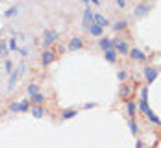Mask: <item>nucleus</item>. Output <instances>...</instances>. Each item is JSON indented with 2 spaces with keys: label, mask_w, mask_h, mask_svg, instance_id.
Listing matches in <instances>:
<instances>
[{
  "label": "nucleus",
  "mask_w": 161,
  "mask_h": 148,
  "mask_svg": "<svg viewBox=\"0 0 161 148\" xmlns=\"http://www.w3.org/2000/svg\"><path fill=\"white\" fill-rule=\"evenodd\" d=\"M56 41H58V32H56V30L45 32V35H43V45H45V47H50V45L56 43Z\"/></svg>",
  "instance_id": "obj_1"
},
{
  "label": "nucleus",
  "mask_w": 161,
  "mask_h": 148,
  "mask_svg": "<svg viewBox=\"0 0 161 148\" xmlns=\"http://www.w3.org/2000/svg\"><path fill=\"white\" fill-rule=\"evenodd\" d=\"M145 78H146V82L148 83H152L156 78H158V70H156L154 67H146L145 69Z\"/></svg>",
  "instance_id": "obj_2"
},
{
  "label": "nucleus",
  "mask_w": 161,
  "mask_h": 148,
  "mask_svg": "<svg viewBox=\"0 0 161 148\" xmlns=\"http://www.w3.org/2000/svg\"><path fill=\"white\" fill-rule=\"evenodd\" d=\"M19 78H20V76H19V72H15V70H11V72H9V83H8V91H9V93L15 89L17 80H19Z\"/></svg>",
  "instance_id": "obj_3"
},
{
  "label": "nucleus",
  "mask_w": 161,
  "mask_h": 148,
  "mask_svg": "<svg viewBox=\"0 0 161 148\" xmlns=\"http://www.w3.org/2000/svg\"><path fill=\"white\" fill-rule=\"evenodd\" d=\"M148 9H150V6H148V4H139V6L133 9V15H135V17H143V15L148 13Z\"/></svg>",
  "instance_id": "obj_4"
},
{
  "label": "nucleus",
  "mask_w": 161,
  "mask_h": 148,
  "mask_svg": "<svg viewBox=\"0 0 161 148\" xmlns=\"http://www.w3.org/2000/svg\"><path fill=\"white\" fill-rule=\"evenodd\" d=\"M113 47L117 52H120V54H128V45H126V41H113Z\"/></svg>",
  "instance_id": "obj_5"
},
{
  "label": "nucleus",
  "mask_w": 161,
  "mask_h": 148,
  "mask_svg": "<svg viewBox=\"0 0 161 148\" xmlns=\"http://www.w3.org/2000/svg\"><path fill=\"white\" fill-rule=\"evenodd\" d=\"M87 30H89V33H91V35H95V37H100V35L104 33V28H102V26H98L97 22H93Z\"/></svg>",
  "instance_id": "obj_6"
},
{
  "label": "nucleus",
  "mask_w": 161,
  "mask_h": 148,
  "mask_svg": "<svg viewBox=\"0 0 161 148\" xmlns=\"http://www.w3.org/2000/svg\"><path fill=\"white\" fill-rule=\"evenodd\" d=\"M91 24H93V11L87 8V9L83 11V26H85V28H89Z\"/></svg>",
  "instance_id": "obj_7"
},
{
  "label": "nucleus",
  "mask_w": 161,
  "mask_h": 148,
  "mask_svg": "<svg viewBox=\"0 0 161 148\" xmlns=\"http://www.w3.org/2000/svg\"><path fill=\"white\" fill-rule=\"evenodd\" d=\"M41 61H43V65H50V63L54 61V52L45 50V52H43V56H41Z\"/></svg>",
  "instance_id": "obj_8"
},
{
  "label": "nucleus",
  "mask_w": 161,
  "mask_h": 148,
  "mask_svg": "<svg viewBox=\"0 0 161 148\" xmlns=\"http://www.w3.org/2000/svg\"><path fill=\"white\" fill-rule=\"evenodd\" d=\"M93 22H97L98 26H102V28L109 26V20H108L104 15H93Z\"/></svg>",
  "instance_id": "obj_9"
},
{
  "label": "nucleus",
  "mask_w": 161,
  "mask_h": 148,
  "mask_svg": "<svg viewBox=\"0 0 161 148\" xmlns=\"http://www.w3.org/2000/svg\"><path fill=\"white\" fill-rule=\"evenodd\" d=\"M81 45H83V43H81L80 37H72V39H70V43H69V50H80Z\"/></svg>",
  "instance_id": "obj_10"
},
{
  "label": "nucleus",
  "mask_w": 161,
  "mask_h": 148,
  "mask_svg": "<svg viewBox=\"0 0 161 148\" xmlns=\"http://www.w3.org/2000/svg\"><path fill=\"white\" fill-rule=\"evenodd\" d=\"M130 56L135 59V61H145L146 58H145V54L141 52V50H137V48H133V50H130Z\"/></svg>",
  "instance_id": "obj_11"
},
{
  "label": "nucleus",
  "mask_w": 161,
  "mask_h": 148,
  "mask_svg": "<svg viewBox=\"0 0 161 148\" xmlns=\"http://www.w3.org/2000/svg\"><path fill=\"white\" fill-rule=\"evenodd\" d=\"M98 45H100V48H102V50H109V48H113V41H111V39H108V37L100 39V41H98Z\"/></svg>",
  "instance_id": "obj_12"
},
{
  "label": "nucleus",
  "mask_w": 161,
  "mask_h": 148,
  "mask_svg": "<svg viewBox=\"0 0 161 148\" xmlns=\"http://www.w3.org/2000/svg\"><path fill=\"white\" fill-rule=\"evenodd\" d=\"M104 54H106V59H108L109 63H115V61H117V50H113V48L104 50Z\"/></svg>",
  "instance_id": "obj_13"
},
{
  "label": "nucleus",
  "mask_w": 161,
  "mask_h": 148,
  "mask_svg": "<svg viewBox=\"0 0 161 148\" xmlns=\"http://www.w3.org/2000/svg\"><path fill=\"white\" fill-rule=\"evenodd\" d=\"M146 117H148V120H150V122H152V124H161L159 117L156 115V113H154V111H152V109H150V111H148V113H146Z\"/></svg>",
  "instance_id": "obj_14"
},
{
  "label": "nucleus",
  "mask_w": 161,
  "mask_h": 148,
  "mask_svg": "<svg viewBox=\"0 0 161 148\" xmlns=\"http://www.w3.org/2000/svg\"><path fill=\"white\" fill-rule=\"evenodd\" d=\"M130 93H131V89H130L128 85H122V87H120V91H119V96H120V98H128Z\"/></svg>",
  "instance_id": "obj_15"
},
{
  "label": "nucleus",
  "mask_w": 161,
  "mask_h": 148,
  "mask_svg": "<svg viewBox=\"0 0 161 148\" xmlns=\"http://www.w3.org/2000/svg\"><path fill=\"white\" fill-rule=\"evenodd\" d=\"M139 107H141V111H143V113H148V111H150V107H148V102H146V98H141L139 100Z\"/></svg>",
  "instance_id": "obj_16"
},
{
  "label": "nucleus",
  "mask_w": 161,
  "mask_h": 148,
  "mask_svg": "<svg viewBox=\"0 0 161 148\" xmlns=\"http://www.w3.org/2000/svg\"><path fill=\"white\" fill-rule=\"evenodd\" d=\"M126 24H128L126 20H119V22H115V24H113V30H115V32H120V30H124V28H126Z\"/></svg>",
  "instance_id": "obj_17"
},
{
  "label": "nucleus",
  "mask_w": 161,
  "mask_h": 148,
  "mask_svg": "<svg viewBox=\"0 0 161 148\" xmlns=\"http://www.w3.org/2000/svg\"><path fill=\"white\" fill-rule=\"evenodd\" d=\"M76 109H67V111H63V117L61 118H65V120H69V118H72V117H76Z\"/></svg>",
  "instance_id": "obj_18"
},
{
  "label": "nucleus",
  "mask_w": 161,
  "mask_h": 148,
  "mask_svg": "<svg viewBox=\"0 0 161 148\" xmlns=\"http://www.w3.org/2000/svg\"><path fill=\"white\" fill-rule=\"evenodd\" d=\"M28 107H30V102L28 100H20L19 102V111H28Z\"/></svg>",
  "instance_id": "obj_19"
},
{
  "label": "nucleus",
  "mask_w": 161,
  "mask_h": 148,
  "mask_svg": "<svg viewBox=\"0 0 161 148\" xmlns=\"http://www.w3.org/2000/svg\"><path fill=\"white\" fill-rule=\"evenodd\" d=\"M30 98H32V102H35V104H41V102L45 100V96H43L41 93H35V95H32Z\"/></svg>",
  "instance_id": "obj_20"
},
{
  "label": "nucleus",
  "mask_w": 161,
  "mask_h": 148,
  "mask_svg": "<svg viewBox=\"0 0 161 148\" xmlns=\"http://www.w3.org/2000/svg\"><path fill=\"white\" fill-rule=\"evenodd\" d=\"M26 91H28V95H30V96H32V95H35V93H39V87H37V85H35V83H30V85H28V89H26Z\"/></svg>",
  "instance_id": "obj_21"
},
{
  "label": "nucleus",
  "mask_w": 161,
  "mask_h": 148,
  "mask_svg": "<svg viewBox=\"0 0 161 148\" xmlns=\"http://www.w3.org/2000/svg\"><path fill=\"white\" fill-rule=\"evenodd\" d=\"M32 115L35 117V118H41V117H43V109H41L39 106H35V107L32 109Z\"/></svg>",
  "instance_id": "obj_22"
},
{
  "label": "nucleus",
  "mask_w": 161,
  "mask_h": 148,
  "mask_svg": "<svg viewBox=\"0 0 161 148\" xmlns=\"http://www.w3.org/2000/svg\"><path fill=\"white\" fill-rule=\"evenodd\" d=\"M135 111H137V106H135V102H128V113L133 117V115H135Z\"/></svg>",
  "instance_id": "obj_23"
},
{
  "label": "nucleus",
  "mask_w": 161,
  "mask_h": 148,
  "mask_svg": "<svg viewBox=\"0 0 161 148\" xmlns=\"http://www.w3.org/2000/svg\"><path fill=\"white\" fill-rule=\"evenodd\" d=\"M128 126H130V132H131L133 135H135V133H137V130H139V128H137V124H135L133 120H130V122H128Z\"/></svg>",
  "instance_id": "obj_24"
},
{
  "label": "nucleus",
  "mask_w": 161,
  "mask_h": 148,
  "mask_svg": "<svg viewBox=\"0 0 161 148\" xmlns=\"http://www.w3.org/2000/svg\"><path fill=\"white\" fill-rule=\"evenodd\" d=\"M6 17H13V15H17V8H9L6 13H4Z\"/></svg>",
  "instance_id": "obj_25"
},
{
  "label": "nucleus",
  "mask_w": 161,
  "mask_h": 148,
  "mask_svg": "<svg viewBox=\"0 0 161 148\" xmlns=\"http://www.w3.org/2000/svg\"><path fill=\"white\" fill-rule=\"evenodd\" d=\"M9 48H11V50H19V45H17V39H15V37L9 41Z\"/></svg>",
  "instance_id": "obj_26"
},
{
  "label": "nucleus",
  "mask_w": 161,
  "mask_h": 148,
  "mask_svg": "<svg viewBox=\"0 0 161 148\" xmlns=\"http://www.w3.org/2000/svg\"><path fill=\"white\" fill-rule=\"evenodd\" d=\"M0 54H2V56H8V47H6V43H0Z\"/></svg>",
  "instance_id": "obj_27"
},
{
  "label": "nucleus",
  "mask_w": 161,
  "mask_h": 148,
  "mask_svg": "<svg viewBox=\"0 0 161 148\" xmlns=\"http://www.w3.org/2000/svg\"><path fill=\"white\" fill-rule=\"evenodd\" d=\"M126 78H128V72H126V70H120V72H119V80H120V82H124Z\"/></svg>",
  "instance_id": "obj_28"
},
{
  "label": "nucleus",
  "mask_w": 161,
  "mask_h": 148,
  "mask_svg": "<svg viewBox=\"0 0 161 148\" xmlns=\"http://www.w3.org/2000/svg\"><path fill=\"white\" fill-rule=\"evenodd\" d=\"M6 70H8V72H11V70H13V65H11V61H9V59L6 61Z\"/></svg>",
  "instance_id": "obj_29"
},
{
  "label": "nucleus",
  "mask_w": 161,
  "mask_h": 148,
  "mask_svg": "<svg viewBox=\"0 0 161 148\" xmlns=\"http://www.w3.org/2000/svg\"><path fill=\"white\" fill-rule=\"evenodd\" d=\"M117 6H119V8H124V6H126V0H117Z\"/></svg>",
  "instance_id": "obj_30"
},
{
  "label": "nucleus",
  "mask_w": 161,
  "mask_h": 148,
  "mask_svg": "<svg viewBox=\"0 0 161 148\" xmlns=\"http://www.w3.org/2000/svg\"><path fill=\"white\" fill-rule=\"evenodd\" d=\"M83 107H85V109H93V107H95V104H85Z\"/></svg>",
  "instance_id": "obj_31"
},
{
  "label": "nucleus",
  "mask_w": 161,
  "mask_h": 148,
  "mask_svg": "<svg viewBox=\"0 0 161 148\" xmlns=\"http://www.w3.org/2000/svg\"><path fill=\"white\" fill-rule=\"evenodd\" d=\"M146 93H148V91H146V87H145V89L141 91V98H146Z\"/></svg>",
  "instance_id": "obj_32"
},
{
  "label": "nucleus",
  "mask_w": 161,
  "mask_h": 148,
  "mask_svg": "<svg viewBox=\"0 0 161 148\" xmlns=\"http://www.w3.org/2000/svg\"><path fill=\"white\" fill-rule=\"evenodd\" d=\"M91 2H93V4H100V0H91Z\"/></svg>",
  "instance_id": "obj_33"
}]
</instances>
